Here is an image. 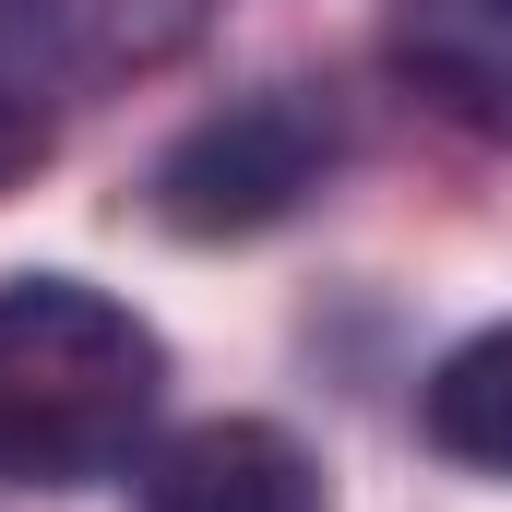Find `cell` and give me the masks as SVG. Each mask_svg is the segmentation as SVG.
I'll list each match as a JSON object with an SVG mask.
<instances>
[{
    "label": "cell",
    "mask_w": 512,
    "mask_h": 512,
    "mask_svg": "<svg viewBox=\"0 0 512 512\" xmlns=\"http://www.w3.org/2000/svg\"><path fill=\"white\" fill-rule=\"evenodd\" d=\"M167 405L155 322L84 274H12L0 286V477L12 489H84L120 477Z\"/></svg>",
    "instance_id": "cell-1"
},
{
    "label": "cell",
    "mask_w": 512,
    "mask_h": 512,
    "mask_svg": "<svg viewBox=\"0 0 512 512\" xmlns=\"http://www.w3.org/2000/svg\"><path fill=\"white\" fill-rule=\"evenodd\" d=\"M334 155H346L334 84H298V72H286V84H251V96L203 108V120L155 155L143 203H155V227H179V239H262V227H286V215L334 179Z\"/></svg>",
    "instance_id": "cell-2"
},
{
    "label": "cell",
    "mask_w": 512,
    "mask_h": 512,
    "mask_svg": "<svg viewBox=\"0 0 512 512\" xmlns=\"http://www.w3.org/2000/svg\"><path fill=\"white\" fill-rule=\"evenodd\" d=\"M382 60L417 108H441L477 143H512V0H393Z\"/></svg>",
    "instance_id": "cell-3"
},
{
    "label": "cell",
    "mask_w": 512,
    "mask_h": 512,
    "mask_svg": "<svg viewBox=\"0 0 512 512\" xmlns=\"http://www.w3.org/2000/svg\"><path fill=\"white\" fill-rule=\"evenodd\" d=\"M143 512H334V501H322L310 441H286L274 417H203L143 453Z\"/></svg>",
    "instance_id": "cell-4"
},
{
    "label": "cell",
    "mask_w": 512,
    "mask_h": 512,
    "mask_svg": "<svg viewBox=\"0 0 512 512\" xmlns=\"http://www.w3.org/2000/svg\"><path fill=\"white\" fill-rule=\"evenodd\" d=\"M417 429H429V453H453V465H477V477H512V322L465 334V346L429 370Z\"/></svg>",
    "instance_id": "cell-5"
},
{
    "label": "cell",
    "mask_w": 512,
    "mask_h": 512,
    "mask_svg": "<svg viewBox=\"0 0 512 512\" xmlns=\"http://www.w3.org/2000/svg\"><path fill=\"white\" fill-rule=\"evenodd\" d=\"M48 143H60V108H36V96L0 72V191H12L24 167H48Z\"/></svg>",
    "instance_id": "cell-6"
}]
</instances>
